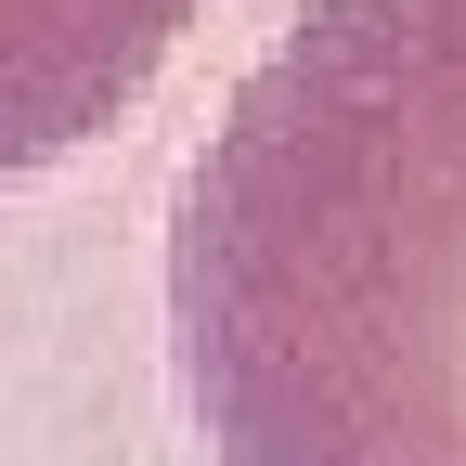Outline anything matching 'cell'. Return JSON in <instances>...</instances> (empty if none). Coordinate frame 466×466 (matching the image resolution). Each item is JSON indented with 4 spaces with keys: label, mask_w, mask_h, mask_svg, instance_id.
I'll return each mask as SVG.
<instances>
[{
    "label": "cell",
    "mask_w": 466,
    "mask_h": 466,
    "mask_svg": "<svg viewBox=\"0 0 466 466\" xmlns=\"http://www.w3.org/2000/svg\"><path fill=\"white\" fill-rule=\"evenodd\" d=\"M208 0H0V182L116 130Z\"/></svg>",
    "instance_id": "obj_2"
},
{
    "label": "cell",
    "mask_w": 466,
    "mask_h": 466,
    "mask_svg": "<svg viewBox=\"0 0 466 466\" xmlns=\"http://www.w3.org/2000/svg\"><path fill=\"white\" fill-rule=\"evenodd\" d=\"M168 337L220 466H466V0H311L233 78Z\"/></svg>",
    "instance_id": "obj_1"
}]
</instances>
